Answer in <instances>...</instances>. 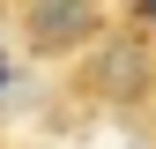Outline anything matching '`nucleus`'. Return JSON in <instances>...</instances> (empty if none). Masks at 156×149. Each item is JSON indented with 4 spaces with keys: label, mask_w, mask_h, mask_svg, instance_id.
<instances>
[{
    "label": "nucleus",
    "mask_w": 156,
    "mask_h": 149,
    "mask_svg": "<svg viewBox=\"0 0 156 149\" xmlns=\"http://www.w3.org/2000/svg\"><path fill=\"white\" fill-rule=\"evenodd\" d=\"M126 8H134V23H141V30H156V0H126Z\"/></svg>",
    "instance_id": "2"
},
{
    "label": "nucleus",
    "mask_w": 156,
    "mask_h": 149,
    "mask_svg": "<svg viewBox=\"0 0 156 149\" xmlns=\"http://www.w3.org/2000/svg\"><path fill=\"white\" fill-rule=\"evenodd\" d=\"M30 52H74L97 37V0H30Z\"/></svg>",
    "instance_id": "1"
}]
</instances>
